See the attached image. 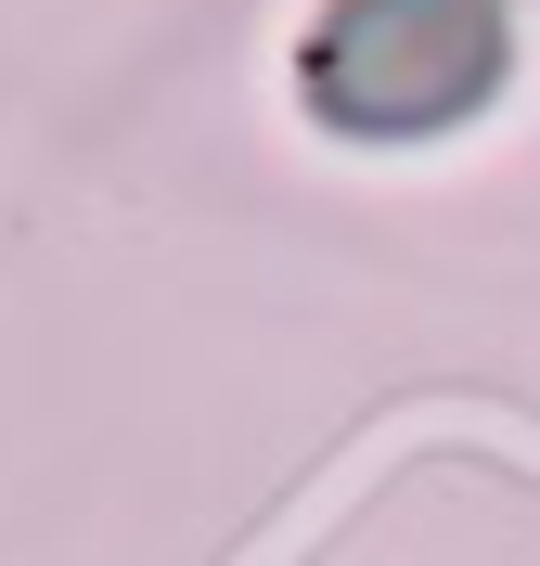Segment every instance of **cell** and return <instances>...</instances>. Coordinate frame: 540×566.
Returning <instances> with one entry per match:
<instances>
[{"mask_svg": "<svg viewBox=\"0 0 540 566\" xmlns=\"http://www.w3.org/2000/svg\"><path fill=\"white\" fill-rule=\"evenodd\" d=\"M502 77L489 0H335L309 39V104L335 129H437Z\"/></svg>", "mask_w": 540, "mask_h": 566, "instance_id": "cell-1", "label": "cell"}]
</instances>
